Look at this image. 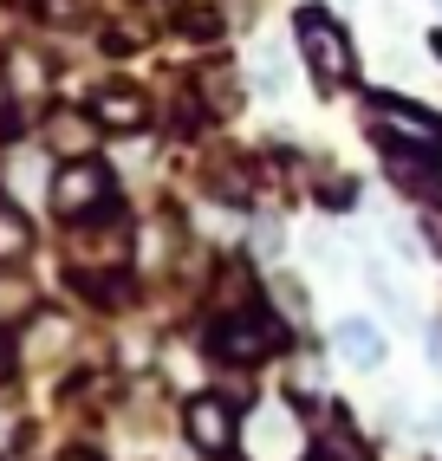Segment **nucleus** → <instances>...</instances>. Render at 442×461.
<instances>
[{"mask_svg":"<svg viewBox=\"0 0 442 461\" xmlns=\"http://www.w3.org/2000/svg\"><path fill=\"white\" fill-rule=\"evenodd\" d=\"M293 33H299V52H306V66H312V78H319L326 91L352 78V40L338 33V20H332L326 7H299V20H293Z\"/></svg>","mask_w":442,"mask_h":461,"instance_id":"obj_1","label":"nucleus"},{"mask_svg":"<svg viewBox=\"0 0 442 461\" xmlns=\"http://www.w3.org/2000/svg\"><path fill=\"white\" fill-rule=\"evenodd\" d=\"M371 117H377V131H384L391 143H403V149H442V117L423 111V104H410V98L377 91V98H371Z\"/></svg>","mask_w":442,"mask_h":461,"instance_id":"obj_2","label":"nucleus"},{"mask_svg":"<svg viewBox=\"0 0 442 461\" xmlns=\"http://www.w3.org/2000/svg\"><path fill=\"white\" fill-rule=\"evenodd\" d=\"M273 345H280V325L267 312H235V319L215 325V351L221 357H241L247 364V357H267Z\"/></svg>","mask_w":442,"mask_h":461,"instance_id":"obj_3","label":"nucleus"},{"mask_svg":"<svg viewBox=\"0 0 442 461\" xmlns=\"http://www.w3.org/2000/svg\"><path fill=\"white\" fill-rule=\"evenodd\" d=\"M111 195V176H105V163H66V176L52 182V208L59 214H85V208H98Z\"/></svg>","mask_w":442,"mask_h":461,"instance_id":"obj_4","label":"nucleus"},{"mask_svg":"<svg viewBox=\"0 0 442 461\" xmlns=\"http://www.w3.org/2000/svg\"><path fill=\"white\" fill-rule=\"evenodd\" d=\"M189 442L202 455H228L235 448V410L221 403V396H196V403H189Z\"/></svg>","mask_w":442,"mask_h":461,"instance_id":"obj_5","label":"nucleus"},{"mask_svg":"<svg viewBox=\"0 0 442 461\" xmlns=\"http://www.w3.org/2000/svg\"><path fill=\"white\" fill-rule=\"evenodd\" d=\"M46 149H52V157H66V163H85L91 149H98V117H85V111H52V117H46Z\"/></svg>","mask_w":442,"mask_h":461,"instance_id":"obj_6","label":"nucleus"},{"mask_svg":"<svg viewBox=\"0 0 442 461\" xmlns=\"http://www.w3.org/2000/svg\"><path fill=\"white\" fill-rule=\"evenodd\" d=\"M436 149H403V143H391V182L403 195H417V202H442V176H436Z\"/></svg>","mask_w":442,"mask_h":461,"instance_id":"obj_7","label":"nucleus"},{"mask_svg":"<svg viewBox=\"0 0 442 461\" xmlns=\"http://www.w3.org/2000/svg\"><path fill=\"white\" fill-rule=\"evenodd\" d=\"M332 345H338L345 364H358V371H377V364H384V331H377L371 319H358V312L332 325Z\"/></svg>","mask_w":442,"mask_h":461,"instance_id":"obj_8","label":"nucleus"},{"mask_svg":"<svg viewBox=\"0 0 442 461\" xmlns=\"http://www.w3.org/2000/svg\"><path fill=\"white\" fill-rule=\"evenodd\" d=\"M143 117H150V104L137 98V91H124V85L98 91V124H111V131H137Z\"/></svg>","mask_w":442,"mask_h":461,"instance_id":"obj_9","label":"nucleus"},{"mask_svg":"<svg viewBox=\"0 0 442 461\" xmlns=\"http://www.w3.org/2000/svg\"><path fill=\"white\" fill-rule=\"evenodd\" d=\"M72 248H78V260H124V248H131V228H124V221H111L105 234H98V228H85Z\"/></svg>","mask_w":442,"mask_h":461,"instance_id":"obj_10","label":"nucleus"},{"mask_svg":"<svg viewBox=\"0 0 442 461\" xmlns=\"http://www.w3.org/2000/svg\"><path fill=\"white\" fill-rule=\"evenodd\" d=\"M26 248H33V228H26V214L0 202V260H20Z\"/></svg>","mask_w":442,"mask_h":461,"instance_id":"obj_11","label":"nucleus"},{"mask_svg":"<svg viewBox=\"0 0 442 461\" xmlns=\"http://www.w3.org/2000/svg\"><path fill=\"white\" fill-rule=\"evenodd\" d=\"M40 78H46V66H40L33 52H14V59H7V85H14V98H33Z\"/></svg>","mask_w":442,"mask_h":461,"instance_id":"obj_12","label":"nucleus"},{"mask_svg":"<svg viewBox=\"0 0 442 461\" xmlns=\"http://www.w3.org/2000/svg\"><path fill=\"white\" fill-rule=\"evenodd\" d=\"M261 91H267V98L287 91V52H280V46H261Z\"/></svg>","mask_w":442,"mask_h":461,"instance_id":"obj_13","label":"nucleus"},{"mask_svg":"<svg viewBox=\"0 0 442 461\" xmlns=\"http://www.w3.org/2000/svg\"><path fill=\"white\" fill-rule=\"evenodd\" d=\"M254 248H261V254H267V260H273V254H280V228H273V221H261V228H254Z\"/></svg>","mask_w":442,"mask_h":461,"instance_id":"obj_14","label":"nucleus"},{"mask_svg":"<svg viewBox=\"0 0 442 461\" xmlns=\"http://www.w3.org/2000/svg\"><path fill=\"white\" fill-rule=\"evenodd\" d=\"M312 461H345V455H312Z\"/></svg>","mask_w":442,"mask_h":461,"instance_id":"obj_15","label":"nucleus"},{"mask_svg":"<svg viewBox=\"0 0 442 461\" xmlns=\"http://www.w3.org/2000/svg\"><path fill=\"white\" fill-rule=\"evenodd\" d=\"M215 461H228V455H215Z\"/></svg>","mask_w":442,"mask_h":461,"instance_id":"obj_16","label":"nucleus"},{"mask_svg":"<svg viewBox=\"0 0 442 461\" xmlns=\"http://www.w3.org/2000/svg\"><path fill=\"white\" fill-rule=\"evenodd\" d=\"M436 7H442V0H436Z\"/></svg>","mask_w":442,"mask_h":461,"instance_id":"obj_17","label":"nucleus"}]
</instances>
